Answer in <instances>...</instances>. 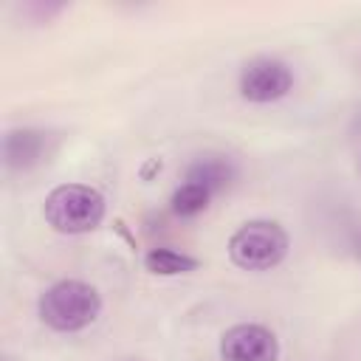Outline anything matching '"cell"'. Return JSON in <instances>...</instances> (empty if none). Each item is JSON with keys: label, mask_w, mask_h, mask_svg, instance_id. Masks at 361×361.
Wrapping results in <instances>:
<instances>
[{"label": "cell", "mask_w": 361, "mask_h": 361, "mask_svg": "<svg viewBox=\"0 0 361 361\" xmlns=\"http://www.w3.org/2000/svg\"><path fill=\"white\" fill-rule=\"evenodd\" d=\"M37 313L54 333H79L102 316V293L85 279H59L42 290Z\"/></svg>", "instance_id": "obj_1"}, {"label": "cell", "mask_w": 361, "mask_h": 361, "mask_svg": "<svg viewBox=\"0 0 361 361\" xmlns=\"http://www.w3.org/2000/svg\"><path fill=\"white\" fill-rule=\"evenodd\" d=\"M42 214L45 223L59 234H87L104 220L107 203L96 186L59 183L45 195Z\"/></svg>", "instance_id": "obj_2"}, {"label": "cell", "mask_w": 361, "mask_h": 361, "mask_svg": "<svg viewBox=\"0 0 361 361\" xmlns=\"http://www.w3.org/2000/svg\"><path fill=\"white\" fill-rule=\"evenodd\" d=\"M228 259L243 268V271H271L276 268L288 251H290V237L276 220H245L231 237H228Z\"/></svg>", "instance_id": "obj_3"}, {"label": "cell", "mask_w": 361, "mask_h": 361, "mask_svg": "<svg viewBox=\"0 0 361 361\" xmlns=\"http://www.w3.org/2000/svg\"><path fill=\"white\" fill-rule=\"evenodd\" d=\"M240 99L251 104H271L293 90V71L279 56H254L243 65L237 79Z\"/></svg>", "instance_id": "obj_4"}, {"label": "cell", "mask_w": 361, "mask_h": 361, "mask_svg": "<svg viewBox=\"0 0 361 361\" xmlns=\"http://www.w3.org/2000/svg\"><path fill=\"white\" fill-rule=\"evenodd\" d=\"M220 361H279V338L259 322H237L220 336Z\"/></svg>", "instance_id": "obj_5"}, {"label": "cell", "mask_w": 361, "mask_h": 361, "mask_svg": "<svg viewBox=\"0 0 361 361\" xmlns=\"http://www.w3.org/2000/svg\"><path fill=\"white\" fill-rule=\"evenodd\" d=\"M45 133L37 127H11L3 135V164L11 172H25L42 161Z\"/></svg>", "instance_id": "obj_6"}, {"label": "cell", "mask_w": 361, "mask_h": 361, "mask_svg": "<svg viewBox=\"0 0 361 361\" xmlns=\"http://www.w3.org/2000/svg\"><path fill=\"white\" fill-rule=\"evenodd\" d=\"M183 180L189 183H200L206 186L212 195L228 189L234 180H237V164L223 155V152H200L195 155L186 169H183Z\"/></svg>", "instance_id": "obj_7"}, {"label": "cell", "mask_w": 361, "mask_h": 361, "mask_svg": "<svg viewBox=\"0 0 361 361\" xmlns=\"http://www.w3.org/2000/svg\"><path fill=\"white\" fill-rule=\"evenodd\" d=\"M144 268L155 276H178V274H192L200 268V259L192 257V254H183V251H175V248H166V245H158V248H149L144 254Z\"/></svg>", "instance_id": "obj_8"}, {"label": "cell", "mask_w": 361, "mask_h": 361, "mask_svg": "<svg viewBox=\"0 0 361 361\" xmlns=\"http://www.w3.org/2000/svg\"><path fill=\"white\" fill-rule=\"evenodd\" d=\"M212 197H214V195H212L206 186L183 180L180 186H175V192H172V197H169V209H172L175 217L192 220V217H197V214H203V212L209 209Z\"/></svg>", "instance_id": "obj_9"}, {"label": "cell", "mask_w": 361, "mask_h": 361, "mask_svg": "<svg viewBox=\"0 0 361 361\" xmlns=\"http://www.w3.org/2000/svg\"><path fill=\"white\" fill-rule=\"evenodd\" d=\"M358 169H361V158H358Z\"/></svg>", "instance_id": "obj_10"}]
</instances>
